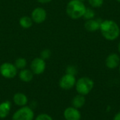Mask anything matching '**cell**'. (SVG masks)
<instances>
[{"label":"cell","mask_w":120,"mask_h":120,"mask_svg":"<svg viewBox=\"0 0 120 120\" xmlns=\"http://www.w3.org/2000/svg\"><path fill=\"white\" fill-rule=\"evenodd\" d=\"M100 31L102 36L107 40L114 41L119 37L120 28L119 25L112 20L102 21L100 25Z\"/></svg>","instance_id":"6da1fadb"},{"label":"cell","mask_w":120,"mask_h":120,"mask_svg":"<svg viewBox=\"0 0 120 120\" xmlns=\"http://www.w3.org/2000/svg\"><path fill=\"white\" fill-rule=\"evenodd\" d=\"M86 6L84 1L80 0H70L66 6L67 15L73 20H77L83 17Z\"/></svg>","instance_id":"7a4b0ae2"},{"label":"cell","mask_w":120,"mask_h":120,"mask_svg":"<svg viewBox=\"0 0 120 120\" xmlns=\"http://www.w3.org/2000/svg\"><path fill=\"white\" fill-rule=\"evenodd\" d=\"M94 86V81L86 76L79 78L75 84V88L78 94H81L82 95H86L92 91Z\"/></svg>","instance_id":"3957f363"},{"label":"cell","mask_w":120,"mask_h":120,"mask_svg":"<svg viewBox=\"0 0 120 120\" xmlns=\"http://www.w3.org/2000/svg\"><path fill=\"white\" fill-rule=\"evenodd\" d=\"M34 117V111L28 106L20 107L18 110H16L13 116V120H33Z\"/></svg>","instance_id":"277c9868"},{"label":"cell","mask_w":120,"mask_h":120,"mask_svg":"<svg viewBox=\"0 0 120 120\" xmlns=\"http://www.w3.org/2000/svg\"><path fill=\"white\" fill-rule=\"evenodd\" d=\"M18 69L13 64L4 62L0 65V74L5 79H11L16 76Z\"/></svg>","instance_id":"5b68a950"},{"label":"cell","mask_w":120,"mask_h":120,"mask_svg":"<svg viewBox=\"0 0 120 120\" xmlns=\"http://www.w3.org/2000/svg\"><path fill=\"white\" fill-rule=\"evenodd\" d=\"M46 62L41 57L34 58L30 64V69L35 75H40L45 71Z\"/></svg>","instance_id":"8992f818"},{"label":"cell","mask_w":120,"mask_h":120,"mask_svg":"<svg viewBox=\"0 0 120 120\" xmlns=\"http://www.w3.org/2000/svg\"><path fill=\"white\" fill-rule=\"evenodd\" d=\"M76 81L77 80H76L75 76L65 74L60 78L59 81V86L62 89L65 90V91L70 90L73 87L75 86Z\"/></svg>","instance_id":"52a82bcc"},{"label":"cell","mask_w":120,"mask_h":120,"mask_svg":"<svg viewBox=\"0 0 120 120\" xmlns=\"http://www.w3.org/2000/svg\"><path fill=\"white\" fill-rule=\"evenodd\" d=\"M47 17L46 11L41 7H37L35 8L31 13V18L34 23L40 24L44 23Z\"/></svg>","instance_id":"ba28073f"},{"label":"cell","mask_w":120,"mask_h":120,"mask_svg":"<svg viewBox=\"0 0 120 120\" xmlns=\"http://www.w3.org/2000/svg\"><path fill=\"white\" fill-rule=\"evenodd\" d=\"M105 66L109 69H115L119 67L120 64V57L117 53H111L108 54L105 62Z\"/></svg>","instance_id":"9c48e42d"},{"label":"cell","mask_w":120,"mask_h":120,"mask_svg":"<svg viewBox=\"0 0 120 120\" xmlns=\"http://www.w3.org/2000/svg\"><path fill=\"white\" fill-rule=\"evenodd\" d=\"M65 120H80L81 113L77 108L74 107H69L66 108L63 113Z\"/></svg>","instance_id":"30bf717a"},{"label":"cell","mask_w":120,"mask_h":120,"mask_svg":"<svg viewBox=\"0 0 120 120\" xmlns=\"http://www.w3.org/2000/svg\"><path fill=\"white\" fill-rule=\"evenodd\" d=\"M102 22L101 18L99 19H90L86 20L84 23V28L89 32H96L100 29V25Z\"/></svg>","instance_id":"8fae6325"},{"label":"cell","mask_w":120,"mask_h":120,"mask_svg":"<svg viewBox=\"0 0 120 120\" xmlns=\"http://www.w3.org/2000/svg\"><path fill=\"white\" fill-rule=\"evenodd\" d=\"M14 103L19 107H23L25 106L28 103L27 97L25 94L22 93H17L13 95V98Z\"/></svg>","instance_id":"7c38bea8"},{"label":"cell","mask_w":120,"mask_h":120,"mask_svg":"<svg viewBox=\"0 0 120 120\" xmlns=\"http://www.w3.org/2000/svg\"><path fill=\"white\" fill-rule=\"evenodd\" d=\"M19 79L25 83H28L32 81L34 78V74L31 71V69H21L18 74Z\"/></svg>","instance_id":"4fadbf2b"},{"label":"cell","mask_w":120,"mask_h":120,"mask_svg":"<svg viewBox=\"0 0 120 120\" xmlns=\"http://www.w3.org/2000/svg\"><path fill=\"white\" fill-rule=\"evenodd\" d=\"M11 109V103L10 101L6 100L0 103V118L4 119L9 115Z\"/></svg>","instance_id":"5bb4252c"},{"label":"cell","mask_w":120,"mask_h":120,"mask_svg":"<svg viewBox=\"0 0 120 120\" xmlns=\"http://www.w3.org/2000/svg\"><path fill=\"white\" fill-rule=\"evenodd\" d=\"M85 103H86L85 97H84V95H82L81 94H78V95H75L72 100V107L77 108V109L82 108L84 105Z\"/></svg>","instance_id":"9a60e30c"},{"label":"cell","mask_w":120,"mask_h":120,"mask_svg":"<svg viewBox=\"0 0 120 120\" xmlns=\"http://www.w3.org/2000/svg\"><path fill=\"white\" fill-rule=\"evenodd\" d=\"M33 21L31 18V16H22L20 20H19V24L20 25V27H22V28L25 29H28L30 28H31L33 25Z\"/></svg>","instance_id":"2e32d148"},{"label":"cell","mask_w":120,"mask_h":120,"mask_svg":"<svg viewBox=\"0 0 120 120\" xmlns=\"http://www.w3.org/2000/svg\"><path fill=\"white\" fill-rule=\"evenodd\" d=\"M27 60H26V59H25L23 57H19V58L16 59L15 61V63H14V65L15 66V67L20 70L25 69L27 66Z\"/></svg>","instance_id":"e0dca14e"},{"label":"cell","mask_w":120,"mask_h":120,"mask_svg":"<svg viewBox=\"0 0 120 120\" xmlns=\"http://www.w3.org/2000/svg\"><path fill=\"white\" fill-rule=\"evenodd\" d=\"M96 16V13L94 10L91 8H86V11L84 13L83 18L86 21V20H90L94 18Z\"/></svg>","instance_id":"ac0fdd59"},{"label":"cell","mask_w":120,"mask_h":120,"mask_svg":"<svg viewBox=\"0 0 120 120\" xmlns=\"http://www.w3.org/2000/svg\"><path fill=\"white\" fill-rule=\"evenodd\" d=\"M88 2L91 8H101L103 5L104 0H88Z\"/></svg>","instance_id":"d6986e66"},{"label":"cell","mask_w":120,"mask_h":120,"mask_svg":"<svg viewBox=\"0 0 120 120\" xmlns=\"http://www.w3.org/2000/svg\"><path fill=\"white\" fill-rule=\"evenodd\" d=\"M65 74H71L73 76H76L77 74V69L74 65H69L66 67L65 69Z\"/></svg>","instance_id":"ffe728a7"},{"label":"cell","mask_w":120,"mask_h":120,"mask_svg":"<svg viewBox=\"0 0 120 120\" xmlns=\"http://www.w3.org/2000/svg\"><path fill=\"white\" fill-rule=\"evenodd\" d=\"M51 56V51L49 49H44L41 52L40 57L44 60L49 59Z\"/></svg>","instance_id":"44dd1931"},{"label":"cell","mask_w":120,"mask_h":120,"mask_svg":"<svg viewBox=\"0 0 120 120\" xmlns=\"http://www.w3.org/2000/svg\"><path fill=\"white\" fill-rule=\"evenodd\" d=\"M34 120H53V119H52V117L49 115L42 113V114L38 115L36 117V118H35Z\"/></svg>","instance_id":"7402d4cb"},{"label":"cell","mask_w":120,"mask_h":120,"mask_svg":"<svg viewBox=\"0 0 120 120\" xmlns=\"http://www.w3.org/2000/svg\"><path fill=\"white\" fill-rule=\"evenodd\" d=\"M53 0H37V1L40 4H48L52 1Z\"/></svg>","instance_id":"603a6c76"},{"label":"cell","mask_w":120,"mask_h":120,"mask_svg":"<svg viewBox=\"0 0 120 120\" xmlns=\"http://www.w3.org/2000/svg\"><path fill=\"white\" fill-rule=\"evenodd\" d=\"M113 120H120V112L117 113V115H115V117L113 118Z\"/></svg>","instance_id":"cb8c5ba5"},{"label":"cell","mask_w":120,"mask_h":120,"mask_svg":"<svg viewBox=\"0 0 120 120\" xmlns=\"http://www.w3.org/2000/svg\"><path fill=\"white\" fill-rule=\"evenodd\" d=\"M117 50H118V52H119V53L120 54V42H119V44H118V46H117Z\"/></svg>","instance_id":"d4e9b609"},{"label":"cell","mask_w":120,"mask_h":120,"mask_svg":"<svg viewBox=\"0 0 120 120\" xmlns=\"http://www.w3.org/2000/svg\"><path fill=\"white\" fill-rule=\"evenodd\" d=\"M119 71H120V66H119Z\"/></svg>","instance_id":"484cf974"},{"label":"cell","mask_w":120,"mask_h":120,"mask_svg":"<svg viewBox=\"0 0 120 120\" xmlns=\"http://www.w3.org/2000/svg\"><path fill=\"white\" fill-rule=\"evenodd\" d=\"M115 1H117V2H120V0H115Z\"/></svg>","instance_id":"4316f807"},{"label":"cell","mask_w":120,"mask_h":120,"mask_svg":"<svg viewBox=\"0 0 120 120\" xmlns=\"http://www.w3.org/2000/svg\"><path fill=\"white\" fill-rule=\"evenodd\" d=\"M80 1H85V0H80Z\"/></svg>","instance_id":"83f0119b"}]
</instances>
